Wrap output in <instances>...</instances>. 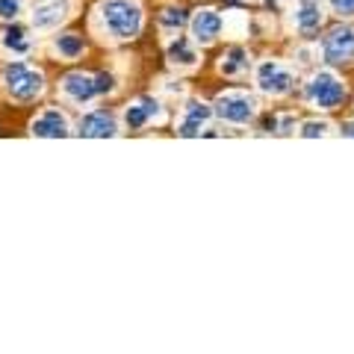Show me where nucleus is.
Returning <instances> with one entry per match:
<instances>
[{
    "mask_svg": "<svg viewBox=\"0 0 354 354\" xmlns=\"http://www.w3.org/2000/svg\"><path fill=\"white\" fill-rule=\"evenodd\" d=\"M101 15L115 39H136L142 32V24H145L139 3H133V0H106L101 3Z\"/></svg>",
    "mask_w": 354,
    "mask_h": 354,
    "instance_id": "1",
    "label": "nucleus"
},
{
    "mask_svg": "<svg viewBox=\"0 0 354 354\" xmlns=\"http://www.w3.org/2000/svg\"><path fill=\"white\" fill-rule=\"evenodd\" d=\"M3 86L15 101H36L44 92V77L41 71L30 68L27 62H12L3 68Z\"/></svg>",
    "mask_w": 354,
    "mask_h": 354,
    "instance_id": "2",
    "label": "nucleus"
},
{
    "mask_svg": "<svg viewBox=\"0 0 354 354\" xmlns=\"http://www.w3.org/2000/svg\"><path fill=\"white\" fill-rule=\"evenodd\" d=\"M304 95H307V101L319 109H337L346 101V83H342L334 71H319L310 77Z\"/></svg>",
    "mask_w": 354,
    "mask_h": 354,
    "instance_id": "3",
    "label": "nucleus"
},
{
    "mask_svg": "<svg viewBox=\"0 0 354 354\" xmlns=\"http://www.w3.org/2000/svg\"><path fill=\"white\" fill-rule=\"evenodd\" d=\"M213 113L221 118V121H230V124H248V121L257 115V104H254L251 95H242V92H227L221 95Z\"/></svg>",
    "mask_w": 354,
    "mask_h": 354,
    "instance_id": "4",
    "label": "nucleus"
},
{
    "mask_svg": "<svg viewBox=\"0 0 354 354\" xmlns=\"http://www.w3.org/2000/svg\"><path fill=\"white\" fill-rule=\"evenodd\" d=\"M257 86H260L263 95L283 97V95L292 92L295 77H292V71H286L281 62H272V59H269V62H263L260 68H257Z\"/></svg>",
    "mask_w": 354,
    "mask_h": 354,
    "instance_id": "5",
    "label": "nucleus"
},
{
    "mask_svg": "<svg viewBox=\"0 0 354 354\" xmlns=\"http://www.w3.org/2000/svg\"><path fill=\"white\" fill-rule=\"evenodd\" d=\"M325 59L330 65H348L354 62V27H334L325 36Z\"/></svg>",
    "mask_w": 354,
    "mask_h": 354,
    "instance_id": "6",
    "label": "nucleus"
},
{
    "mask_svg": "<svg viewBox=\"0 0 354 354\" xmlns=\"http://www.w3.org/2000/svg\"><path fill=\"white\" fill-rule=\"evenodd\" d=\"M65 18H68V0H36L30 21L36 30H53Z\"/></svg>",
    "mask_w": 354,
    "mask_h": 354,
    "instance_id": "7",
    "label": "nucleus"
},
{
    "mask_svg": "<svg viewBox=\"0 0 354 354\" xmlns=\"http://www.w3.org/2000/svg\"><path fill=\"white\" fill-rule=\"evenodd\" d=\"M62 92L68 95L74 104H88L92 97H97V77L83 74V71L65 74V80H62Z\"/></svg>",
    "mask_w": 354,
    "mask_h": 354,
    "instance_id": "8",
    "label": "nucleus"
},
{
    "mask_svg": "<svg viewBox=\"0 0 354 354\" xmlns=\"http://www.w3.org/2000/svg\"><path fill=\"white\" fill-rule=\"evenodd\" d=\"M209 118H213V106H207L201 101H189L183 106V118H180L177 133H180V136H198V133L209 124Z\"/></svg>",
    "mask_w": 354,
    "mask_h": 354,
    "instance_id": "9",
    "label": "nucleus"
},
{
    "mask_svg": "<svg viewBox=\"0 0 354 354\" xmlns=\"http://www.w3.org/2000/svg\"><path fill=\"white\" fill-rule=\"evenodd\" d=\"M77 133L86 136V139H106V136H115L118 124H115V118L109 113H88V115L80 118Z\"/></svg>",
    "mask_w": 354,
    "mask_h": 354,
    "instance_id": "10",
    "label": "nucleus"
},
{
    "mask_svg": "<svg viewBox=\"0 0 354 354\" xmlns=\"http://www.w3.org/2000/svg\"><path fill=\"white\" fill-rule=\"evenodd\" d=\"M32 136H41V139L68 136V118H65L59 109H44V113L32 121Z\"/></svg>",
    "mask_w": 354,
    "mask_h": 354,
    "instance_id": "11",
    "label": "nucleus"
},
{
    "mask_svg": "<svg viewBox=\"0 0 354 354\" xmlns=\"http://www.w3.org/2000/svg\"><path fill=\"white\" fill-rule=\"evenodd\" d=\"M221 32V15L216 9H198L192 18V36L198 44H213Z\"/></svg>",
    "mask_w": 354,
    "mask_h": 354,
    "instance_id": "12",
    "label": "nucleus"
},
{
    "mask_svg": "<svg viewBox=\"0 0 354 354\" xmlns=\"http://www.w3.org/2000/svg\"><path fill=\"white\" fill-rule=\"evenodd\" d=\"M151 118H162V109H160V101H153V97H142L139 104H133L124 109V124L127 130H142L148 124Z\"/></svg>",
    "mask_w": 354,
    "mask_h": 354,
    "instance_id": "13",
    "label": "nucleus"
},
{
    "mask_svg": "<svg viewBox=\"0 0 354 354\" xmlns=\"http://www.w3.org/2000/svg\"><path fill=\"white\" fill-rule=\"evenodd\" d=\"M295 24L298 30H301V36H316L319 27H322V9H319L316 3H304L301 9L295 12Z\"/></svg>",
    "mask_w": 354,
    "mask_h": 354,
    "instance_id": "14",
    "label": "nucleus"
},
{
    "mask_svg": "<svg viewBox=\"0 0 354 354\" xmlns=\"http://www.w3.org/2000/svg\"><path fill=\"white\" fill-rule=\"evenodd\" d=\"M169 62L177 65V68H192V65L198 62V53L186 39H177V41L169 44Z\"/></svg>",
    "mask_w": 354,
    "mask_h": 354,
    "instance_id": "15",
    "label": "nucleus"
},
{
    "mask_svg": "<svg viewBox=\"0 0 354 354\" xmlns=\"http://www.w3.org/2000/svg\"><path fill=\"white\" fill-rule=\"evenodd\" d=\"M0 41H3V48L6 50H12V53H18V57H24V53H30V36H27V30L24 27H6L3 30V36H0Z\"/></svg>",
    "mask_w": 354,
    "mask_h": 354,
    "instance_id": "16",
    "label": "nucleus"
},
{
    "mask_svg": "<svg viewBox=\"0 0 354 354\" xmlns=\"http://www.w3.org/2000/svg\"><path fill=\"white\" fill-rule=\"evenodd\" d=\"M221 74H227V77H236L239 71H245L248 68V50H242V48H230L225 57H221Z\"/></svg>",
    "mask_w": 354,
    "mask_h": 354,
    "instance_id": "17",
    "label": "nucleus"
},
{
    "mask_svg": "<svg viewBox=\"0 0 354 354\" xmlns=\"http://www.w3.org/2000/svg\"><path fill=\"white\" fill-rule=\"evenodd\" d=\"M53 48H57L65 59H77L83 53V39L77 36V32H62V36H57V41H53Z\"/></svg>",
    "mask_w": 354,
    "mask_h": 354,
    "instance_id": "18",
    "label": "nucleus"
},
{
    "mask_svg": "<svg viewBox=\"0 0 354 354\" xmlns=\"http://www.w3.org/2000/svg\"><path fill=\"white\" fill-rule=\"evenodd\" d=\"M186 21H189V15H186L183 6H169V9H162V15H160V24L165 30H180V27H186Z\"/></svg>",
    "mask_w": 354,
    "mask_h": 354,
    "instance_id": "19",
    "label": "nucleus"
},
{
    "mask_svg": "<svg viewBox=\"0 0 354 354\" xmlns=\"http://www.w3.org/2000/svg\"><path fill=\"white\" fill-rule=\"evenodd\" d=\"M328 130H330L328 121H307V124L301 127V136L304 139H316V136H325Z\"/></svg>",
    "mask_w": 354,
    "mask_h": 354,
    "instance_id": "20",
    "label": "nucleus"
},
{
    "mask_svg": "<svg viewBox=\"0 0 354 354\" xmlns=\"http://www.w3.org/2000/svg\"><path fill=\"white\" fill-rule=\"evenodd\" d=\"M21 12V0H0V18L3 21H15Z\"/></svg>",
    "mask_w": 354,
    "mask_h": 354,
    "instance_id": "21",
    "label": "nucleus"
},
{
    "mask_svg": "<svg viewBox=\"0 0 354 354\" xmlns=\"http://www.w3.org/2000/svg\"><path fill=\"white\" fill-rule=\"evenodd\" d=\"M330 9L339 18H354V0H330Z\"/></svg>",
    "mask_w": 354,
    "mask_h": 354,
    "instance_id": "22",
    "label": "nucleus"
},
{
    "mask_svg": "<svg viewBox=\"0 0 354 354\" xmlns=\"http://www.w3.org/2000/svg\"><path fill=\"white\" fill-rule=\"evenodd\" d=\"M115 88V77L113 74H97V95H106Z\"/></svg>",
    "mask_w": 354,
    "mask_h": 354,
    "instance_id": "23",
    "label": "nucleus"
},
{
    "mask_svg": "<svg viewBox=\"0 0 354 354\" xmlns=\"http://www.w3.org/2000/svg\"><path fill=\"white\" fill-rule=\"evenodd\" d=\"M342 136H354V121H348V124H342Z\"/></svg>",
    "mask_w": 354,
    "mask_h": 354,
    "instance_id": "24",
    "label": "nucleus"
}]
</instances>
